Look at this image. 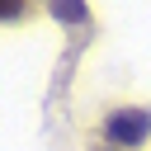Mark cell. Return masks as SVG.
<instances>
[{
    "mask_svg": "<svg viewBox=\"0 0 151 151\" xmlns=\"http://www.w3.org/2000/svg\"><path fill=\"white\" fill-rule=\"evenodd\" d=\"M28 14V5H9V0H0V19H24Z\"/></svg>",
    "mask_w": 151,
    "mask_h": 151,
    "instance_id": "2",
    "label": "cell"
},
{
    "mask_svg": "<svg viewBox=\"0 0 151 151\" xmlns=\"http://www.w3.org/2000/svg\"><path fill=\"white\" fill-rule=\"evenodd\" d=\"M94 142L113 146V151H146L151 146V104H137V99L109 104L94 123Z\"/></svg>",
    "mask_w": 151,
    "mask_h": 151,
    "instance_id": "1",
    "label": "cell"
},
{
    "mask_svg": "<svg viewBox=\"0 0 151 151\" xmlns=\"http://www.w3.org/2000/svg\"><path fill=\"white\" fill-rule=\"evenodd\" d=\"M90 151H113V146H99V142H94V146H90Z\"/></svg>",
    "mask_w": 151,
    "mask_h": 151,
    "instance_id": "3",
    "label": "cell"
}]
</instances>
